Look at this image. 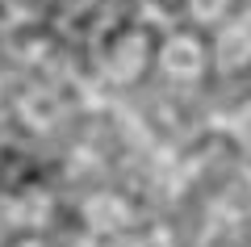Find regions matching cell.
<instances>
[{
  "instance_id": "obj_1",
  "label": "cell",
  "mask_w": 251,
  "mask_h": 247,
  "mask_svg": "<svg viewBox=\"0 0 251 247\" xmlns=\"http://www.w3.org/2000/svg\"><path fill=\"white\" fill-rule=\"evenodd\" d=\"M201 63H205V55H201L197 38H172V42L163 46V67L176 71V76H193Z\"/></svg>"
},
{
  "instance_id": "obj_2",
  "label": "cell",
  "mask_w": 251,
  "mask_h": 247,
  "mask_svg": "<svg viewBox=\"0 0 251 247\" xmlns=\"http://www.w3.org/2000/svg\"><path fill=\"white\" fill-rule=\"evenodd\" d=\"M247 55H251V34H247V26H230V29L222 34V59H226V63H234V59L243 63Z\"/></svg>"
},
{
  "instance_id": "obj_3",
  "label": "cell",
  "mask_w": 251,
  "mask_h": 247,
  "mask_svg": "<svg viewBox=\"0 0 251 247\" xmlns=\"http://www.w3.org/2000/svg\"><path fill=\"white\" fill-rule=\"evenodd\" d=\"M188 13L197 21H205V26H214V21H222L230 13V0H188Z\"/></svg>"
}]
</instances>
